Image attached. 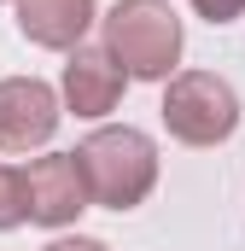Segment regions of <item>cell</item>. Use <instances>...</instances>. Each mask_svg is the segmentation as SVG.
<instances>
[{"instance_id": "6da1fadb", "label": "cell", "mask_w": 245, "mask_h": 251, "mask_svg": "<svg viewBox=\"0 0 245 251\" xmlns=\"http://www.w3.org/2000/svg\"><path fill=\"white\" fill-rule=\"evenodd\" d=\"M76 164L88 176L94 204H105V210H134L158 187V146H152V134H140L128 123L122 128H94L76 146Z\"/></svg>"}, {"instance_id": "7a4b0ae2", "label": "cell", "mask_w": 245, "mask_h": 251, "mask_svg": "<svg viewBox=\"0 0 245 251\" xmlns=\"http://www.w3.org/2000/svg\"><path fill=\"white\" fill-rule=\"evenodd\" d=\"M105 53L128 82H170L181 64V18L170 0H117L105 12Z\"/></svg>"}, {"instance_id": "3957f363", "label": "cell", "mask_w": 245, "mask_h": 251, "mask_svg": "<svg viewBox=\"0 0 245 251\" xmlns=\"http://www.w3.org/2000/svg\"><path fill=\"white\" fill-rule=\"evenodd\" d=\"M164 128L181 146H222L240 128V100L216 70H181L164 88Z\"/></svg>"}, {"instance_id": "277c9868", "label": "cell", "mask_w": 245, "mask_h": 251, "mask_svg": "<svg viewBox=\"0 0 245 251\" xmlns=\"http://www.w3.org/2000/svg\"><path fill=\"white\" fill-rule=\"evenodd\" d=\"M24 193H29V222H41V228H64V222H76V216L94 204L76 152H47V158H35V164L24 170Z\"/></svg>"}, {"instance_id": "5b68a950", "label": "cell", "mask_w": 245, "mask_h": 251, "mask_svg": "<svg viewBox=\"0 0 245 251\" xmlns=\"http://www.w3.org/2000/svg\"><path fill=\"white\" fill-rule=\"evenodd\" d=\"M59 128V94L41 76H6L0 82V152H35Z\"/></svg>"}, {"instance_id": "8992f818", "label": "cell", "mask_w": 245, "mask_h": 251, "mask_svg": "<svg viewBox=\"0 0 245 251\" xmlns=\"http://www.w3.org/2000/svg\"><path fill=\"white\" fill-rule=\"evenodd\" d=\"M122 82L128 76H122V64L105 47H76L64 59V105L76 117H105V111H117Z\"/></svg>"}, {"instance_id": "52a82bcc", "label": "cell", "mask_w": 245, "mask_h": 251, "mask_svg": "<svg viewBox=\"0 0 245 251\" xmlns=\"http://www.w3.org/2000/svg\"><path fill=\"white\" fill-rule=\"evenodd\" d=\"M88 24H94V0H18V29L35 47L76 53Z\"/></svg>"}, {"instance_id": "ba28073f", "label": "cell", "mask_w": 245, "mask_h": 251, "mask_svg": "<svg viewBox=\"0 0 245 251\" xmlns=\"http://www.w3.org/2000/svg\"><path fill=\"white\" fill-rule=\"evenodd\" d=\"M18 222H29V193H24V170L0 164V234H6V228H18Z\"/></svg>"}, {"instance_id": "9c48e42d", "label": "cell", "mask_w": 245, "mask_h": 251, "mask_svg": "<svg viewBox=\"0 0 245 251\" xmlns=\"http://www.w3.org/2000/svg\"><path fill=\"white\" fill-rule=\"evenodd\" d=\"M193 12L210 18V24H234V18L245 12V0H193Z\"/></svg>"}, {"instance_id": "30bf717a", "label": "cell", "mask_w": 245, "mask_h": 251, "mask_svg": "<svg viewBox=\"0 0 245 251\" xmlns=\"http://www.w3.org/2000/svg\"><path fill=\"white\" fill-rule=\"evenodd\" d=\"M41 251H111L105 240H88V234H76V240H53V246H41Z\"/></svg>"}]
</instances>
